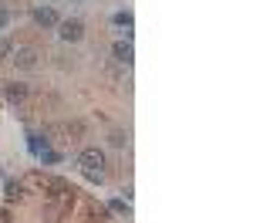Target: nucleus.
Masks as SVG:
<instances>
[{
    "instance_id": "obj_1",
    "label": "nucleus",
    "mask_w": 253,
    "mask_h": 223,
    "mask_svg": "<svg viewBox=\"0 0 253 223\" xmlns=\"http://www.w3.org/2000/svg\"><path fill=\"white\" fill-rule=\"evenodd\" d=\"M78 162H81V169H84L91 179L101 182V169H105V152H101V149H84V152L78 156Z\"/></svg>"
},
{
    "instance_id": "obj_4",
    "label": "nucleus",
    "mask_w": 253,
    "mask_h": 223,
    "mask_svg": "<svg viewBox=\"0 0 253 223\" xmlns=\"http://www.w3.org/2000/svg\"><path fill=\"white\" fill-rule=\"evenodd\" d=\"M112 54H115L122 64H132V44H128V41H118L115 47H112Z\"/></svg>"
},
{
    "instance_id": "obj_2",
    "label": "nucleus",
    "mask_w": 253,
    "mask_h": 223,
    "mask_svg": "<svg viewBox=\"0 0 253 223\" xmlns=\"http://www.w3.org/2000/svg\"><path fill=\"white\" fill-rule=\"evenodd\" d=\"M61 38L64 41H81L84 38V24H81V20H64V24H61Z\"/></svg>"
},
{
    "instance_id": "obj_7",
    "label": "nucleus",
    "mask_w": 253,
    "mask_h": 223,
    "mask_svg": "<svg viewBox=\"0 0 253 223\" xmlns=\"http://www.w3.org/2000/svg\"><path fill=\"white\" fill-rule=\"evenodd\" d=\"M10 54H14V44H10V41H3V38H0V58H10Z\"/></svg>"
},
{
    "instance_id": "obj_9",
    "label": "nucleus",
    "mask_w": 253,
    "mask_h": 223,
    "mask_svg": "<svg viewBox=\"0 0 253 223\" xmlns=\"http://www.w3.org/2000/svg\"><path fill=\"white\" fill-rule=\"evenodd\" d=\"M3 27H10V14H7V10L0 7V31H3Z\"/></svg>"
},
{
    "instance_id": "obj_6",
    "label": "nucleus",
    "mask_w": 253,
    "mask_h": 223,
    "mask_svg": "<svg viewBox=\"0 0 253 223\" xmlns=\"http://www.w3.org/2000/svg\"><path fill=\"white\" fill-rule=\"evenodd\" d=\"M7 95H10V98H24L27 88H24V85H7Z\"/></svg>"
},
{
    "instance_id": "obj_8",
    "label": "nucleus",
    "mask_w": 253,
    "mask_h": 223,
    "mask_svg": "<svg viewBox=\"0 0 253 223\" xmlns=\"http://www.w3.org/2000/svg\"><path fill=\"white\" fill-rule=\"evenodd\" d=\"M115 24L118 27H132V14H115Z\"/></svg>"
},
{
    "instance_id": "obj_3",
    "label": "nucleus",
    "mask_w": 253,
    "mask_h": 223,
    "mask_svg": "<svg viewBox=\"0 0 253 223\" xmlns=\"http://www.w3.org/2000/svg\"><path fill=\"white\" fill-rule=\"evenodd\" d=\"M34 20H38L41 27H54V24H58V14H54L51 7H38V10H34Z\"/></svg>"
},
{
    "instance_id": "obj_5",
    "label": "nucleus",
    "mask_w": 253,
    "mask_h": 223,
    "mask_svg": "<svg viewBox=\"0 0 253 223\" xmlns=\"http://www.w3.org/2000/svg\"><path fill=\"white\" fill-rule=\"evenodd\" d=\"M20 64V68H34V64H38V54H34V51H31V47H20L17 51V58H14Z\"/></svg>"
}]
</instances>
